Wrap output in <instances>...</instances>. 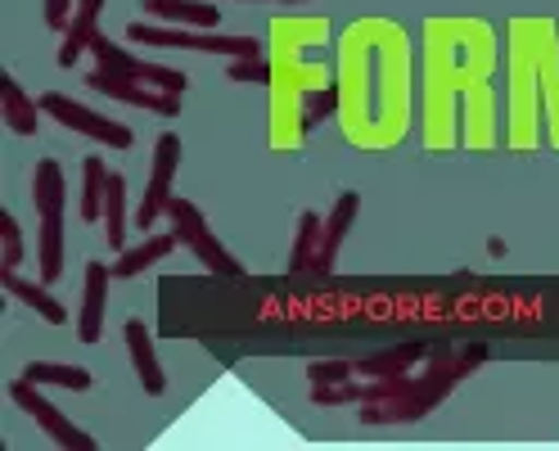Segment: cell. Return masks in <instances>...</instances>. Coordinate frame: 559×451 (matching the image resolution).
Returning <instances> with one entry per match:
<instances>
[{
  "label": "cell",
  "mask_w": 559,
  "mask_h": 451,
  "mask_svg": "<svg viewBox=\"0 0 559 451\" xmlns=\"http://www.w3.org/2000/svg\"><path fill=\"white\" fill-rule=\"evenodd\" d=\"M307 114H302V131H311V127H321L334 109H338V86H321V91H311L307 99Z\"/></svg>",
  "instance_id": "cell-23"
},
{
  "label": "cell",
  "mask_w": 559,
  "mask_h": 451,
  "mask_svg": "<svg viewBox=\"0 0 559 451\" xmlns=\"http://www.w3.org/2000/svg\"><path fill=\"white\" fill-rule=\"evenodd\" d=\"M177 245H181L177 230H158V235L150 230L135 249H122V253L114 258V275H118V281H131V275H140V271H150L154 262H163Z\"/></svg>",
  "instance_id": "cell-15"
},
{
  "label": "cell",
  "mask_w": 559,
  "mask_h": 451,
  "mask_svg": "<svg viewBox=\"0 0 559 451\" xmlns=\"http://www.w3.org/2000/svg\"><path fill=\"white\" fill-rule=\"evenodd\" d=\"M37 104L46 109V118H55L59 127H68V131H82V135H91V141L109 145V150H131V141H135L131 127H122V122H114V118H104V114H95V109H86V104H78L73 95L46 91Z\"/></svg>",
  "instance_id": "cell-6"
},
{
  "label": "cell",
  "mask_w": 559,
  "mask_h": 451,
  "mask_svg": "<svg viewBox=\"0 0 559 451\" xmlns=\"http://www.w3.org/2000/svg\"><path fill=\"white\" fill-rule=\"evenodd\" d=\"M99 5H104V0H78V10H73V19H68L63 41H59V68H78L82 50L95 46V37H99V32H95Z\"/></svg>",
  "instance_id": "cell-13"
},
{
  "label": "cell",
  "mask_w": 559,
  "mask_h": 451,
  "mask_svg": "<svg viewBox=\"0 0 559 451\" xmlns=\"http://www.w3.org/2000/svg\"><path fill=\"white\" fill-rule=\"evenodd\" d=\"M0 285H5L19 302H27L32 311H37V317H46V325H63L68 321V311H63V302L46 289V285H32V281H23V275L19 271H5V266H0Z\"/></svg>",
  "instance_id": "cell-18"
},
{
  "label": "cell",
  "mask_w": 559,
  "mask_h": 451,
  "mask_svg": "<svg viewBox=\"0 0 559 451\" xmlns=\"http://www.w3.org/2000/svg\"><path fill=\"white\" fill-rule=\"evenodd\" d=\"M353 375H357L353 361H311V366H307V379H311V384H347Z\"/></svg>",
  "instance_id": "cell-26"
},
{
  "label": "cell",
  "mask_w": 559,
  "mask_h": 451,
  "mask_svg": "<svg viewBox=\"0 0 559 451\" xmlns=\"http://www.w3.org/2000/svg\"><path fill=\"white\" fill-rule=\"evenodd\" d=\"M321 230H325V217L321 213H302L298 217V230H294V253H289V271H311L321 253Z\"/></svg>",
  "instance_id": "cell-20"
},
{
  "label": "cell",
  "mask_w": 559,
  "mask_h": 451,
  "mask_svg": "<svg viewBox=\"0 0 559 451\" xmlns=\"http://www.w3.org/2000/svg\"><path fill=\"white\" fill-rule=\"evenodd\" d=\"M0 114H5V127H10L14 135H37L41 104L27 99V91H23L10 73H0Z\"/></svg>",
  "instance_id": "cell-16"
},
{
  "label": "cell",
  "mask_w": 559,
  "mask_h": 451,
  "mask_svg": "<svg viewBox=\"0 0 559 451\" xmlns=\"http://www.w3.org/2000/svg\"><path fill=\"white\" fill-rule=\"evenodd\" d=\"M429 357V343H402V348H389V353H374L366 361H357V375L361 379H397V375H411L415 361Z\"/></svg>",
  "instance_id": "cell-17"
},
{
  "label": "cell",
  "mask_w": 559,
  "mask_h": 451,
  "mask_svg": "<svg viewBox=\"0 0 559 451\" xmlns=\"http://www.w3.org/2000/svg\"><path fill=\"white\" fill-rule=\"evenodd\" d=\"M483 361H487V348L483 343H469V348H461V353H442L419 375L411 370V375H397V379H366L361 402H357L361 425H415V420H425V415Z\"/></svg>",
  "instance_id": "cell-1"
},
{
  "label": "cell",
  "mask_w": 559,
  "mask_h": 451,
  "mask_svg": "<svg viewBox=\"0 0 559 451\" xmlns=\"http://www.w3.org/2000/svg\"><path fill=\"white\" fill-rule=\"evenodd\" d=\"M63 167L59 158H41L32 171V203L41 217V281L55 285L63 275Z\"/></svg>",
  "instance_id": "cell-2"
},
{
  "label": "cell",
  "mask_w": 559,
  "mask_h": 451,
  "mask_svg": "<svg viewBox=\"0 0 559 451\" xmlns=\"http://www.w3.org/2000/svg\"><path fill=\"white\" fill-rule=\"evenodd\" d=\"M73 10H78V0H41V14H46L50 32H63L68 19H73Z\"/></svg>",
  "instance_id": "cell-27"
},
{
  "label": "cell",
  "mask_w": 559,
  "mask_h": 451,
  "mask_svg": "<svg viewBox=\"0 0 559 451\" xmlns=\"http://www.w3.org/2000/svg\"><path fill=\"white\" fill-rule=\"evenodd\" d=\"M135 46H158V50H199V55H226V59H258L262 41L258 37H226V32H190V27H167V23H127L122 32Z\"/></svg>",
  "instance_id": "cell-3"
},
{
  "label": "cell",
  "mask_w": 559,
  "mask_h": 451,
  "mask_svg": "<svg viewBox=\"0 0 559 451\" xmlns=\"http://www.w3.org/2000/svg\"><path fill=\"white\" fill-rule=\"evenodd\" d=\"M145 14L154 23H171V27H199V32L222 27V10L199 5V0H145Z\"/></svg>",
  "instance_id": "cell-14"
},
{
  "label": "cell",
  "mask_w": 559,
  "mask_h": 451,
  "mask_svg": "<svg viewBox=\"0 0 559 451\" xmlns=\"http://www.w3.org/2000/svg\"><path fill=\"white\" fill-rule=\"evenodd\" d=\"M23 379H32V384L73 389V393H86V389H91V370H86V366H59V361H32V366L23 370Z\"/></svg>",
  "instance_id": "cell-21"
},
{
  "label": "cell",
  "mask_w": 559,
  "mask_h": 451,
  "mask_svg": "<svg viewBox=\"0 0 559 451\" xmlns=\"http://www.w3.org/2000/svg\"><path fill=\"white\" fill-rule=\"evenodd\" d=\"M109 281H114V266L86 262V271H82V311H78V339L82 343H99V334H104V302H109Z\"/></svg>",
  "instance_id": "cell-10"
},
{
  "label": "cell",
  "mask_w": 559,
  "mask_h": 451,
  "mask_svg": "<svg viewBox=\"0 0 559 451\" xmlns=\"http://www.w3.org/2000/svg\"><path fill=\"white\" fill-rule=\"evenodd\" d=\"M95 63L99 73H114V78H127V82H145L154 91H171V95H186L190 91V73L181 68H163V63H150V59H135L131 50H122L114 37H95Z\"/></svg>",
  "instance_id": "cell-5"
},
{
  "label": "cell",
  "mask_w": 559,
  "mask_h": 451,
  "mask_svg": "<svg viewBox=\"0 0 559 451\" xmlns=\"http://www.w3.org/2000/svg\"><path fill=\"white\" fill-rule=\"evenodd\" d=\"M10 397H14V402H19V406H23L32 420H37L59 447H68V451H95V438L82 434L55 402H46V397H41V384H32V379H14V384H10Z\"/></svg>",
  "instance_id": "cell-8"
},
{
  "label": "cell",
  "mask_w": 559,
  "mask_h": 451,
  "mask_svg": "<svg viewBox=\"0 0 559 451\" xmlns=\"http://www.w3.org/2000/svg\"><path fill=\"white\" fill-rule=\"evenodd\" d=\"M226 78L230 82H262V86H271V63H266V55H258V59H230L226 63Z\"/></svg>",
  "instance_id": "cell-25"
},
{
  "label": "cell",
  "mask_w": 559,
  "mask_h": 451,
  "mask_svg": "<svg viewBox=\"0 0 559 451\" xmlns=\"http://www.w3.org/2000/svg\"><path fill=\"white\" fill-rule=\"evenodd\" d=\"M104 239L109 249L122 253L127 249V181L109 171V194H104Z\"/></svg>",
  "instance_id": "cell-19"
},
{
  "label": "cell",
  "mask_w": 559,
  "mask_h": 451,
  "mask_svg": "<svg viewBox=\"0 0 559 451\" xmlns=\"http://www.w3.org/2000/svg\"><path fill=\"white\" fill-rule=\"evenodd\" d=\"M243 5H253V0H243ZM275 5H298V0H275Z\"/></svg>",
  "instance_id": "cell-28"
},
{
  "label": "cell",
  "mask_w": 559,
  "mask_h": 451,
  "mask_svg": "<svg viewBox=\"0 0 559 451\" xmlns=\"http://www.w3.org/2000/svg\"><path fill=\"white\" fill-rule=\"evenodd\" d=\"M167 217H171V230H177V239L181 245L207 266V271H217V275H243V266H239V258H230L226 253V245L213 235V226H207V217L199 213V203H190V199H177L171 194V203H167Z\"/></svg>",
  "instance_id": "cell-4"
},
{
  "label": "cell",
  "mask_w": 559,
  "mask_h": 451,
  "mask_svg": "<svg viewBox=\"0 0 559 451\" xmlns=\"http://www.w3.org/2000/svg\"><path fill=\"white\" fill-rule=\"evenodd\" d=\"M86 86L95 95H109L118 104H135V109H150L158 118H181V95H171V91H154L145 82H127V78H114V73H86Z\"/></svg>",
  "instance_id": "cell-9"
},
{
  "label": "cell",
  "mask_w": 559,
  "mask_h": 451,
  "mask_svg": "<svg viewBox=\"0 0 559 451\" xmlns=\"http://www.w3.org/2000/svg\"><path fill=\"white\" fill-rule=\"evenodd\" d=\"M177 163H181V135L167 131L154 141V158H150V186H145V199L135 207V226L140 230H154V222L167 213L171 203V177H177Z\"/></svg>",
  "instance_id": "cell-7"
},
{
  "label": "cell",
  "mask_w": 559,
  "mask_h": 451,
  "mask_svg": "<svg viewBox=\"0 0 559 451\" xmlns=\"http://www.w3.org/2000/svg\"><path fill=\"white\" fill-rule=\"evenodd\" d=\"M104 194H109V167H104V158L91 154L82 163V222H99Z\"/></svg>",
  "instance_id": "cell-22"
},
{
  "label": "cell",
  "mask_w": 559,
  "mask_h": 451,
  "mask_svg": "<svg viewBox=\"0 0 559 451\" xmlns=\"http://www.w3.org/2000/svg\"><path fill=\"white\" fill-rule=\"evenodd\" d=\"M0 249H5V271H19V262H23V230H19L10 207L0 213Z\"/></svg>",
  "instance_id": "cell-24"
},
{
  "label": "cell",
  "mask_w": 559,
  "mask_h": 451,
  "mask_svg": "<svg viewBox=\"0 0 559 451\" xmlns=\"http://www.w3.org/2000/svg\"><path fill=\"white\" fill-rule=\"evenodd\" d=\"M127 353H131V366H135V379H140V389H145L150 397H158L167 389V375H163V361L154 353V339L145 330V321H127Z\"/></svg>",
  "instance_id": "cell-12"
},
{
  "label": "cell",
  "mask_w": 559,
  "mask_h": 451,
  "mask_svg": "<svg viewBox=\"0 0 559 451\" xmlns=\"http://www.w3.org/2000/svg\"><path fill=\"white\" fill-rule=\"evenodd\" d=\"M357 213H361V194H357V190H343V194L334 199V213H325V230H321V253H317V262H311V271H317V275H330V271H334V262H338V249H343V235L353 230Z\"/></svg>",
  "instance_id": "cell-11"
}]
</instances>
